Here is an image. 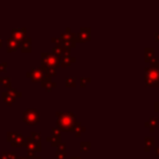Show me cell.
I'll list each match as a JSON object with an SVG mask.
<instances>
[{
  "label": "cell",
  "instance_id": "obj_1",
  "mask_svg": "<svg viewBox=\"0 0 159 159\" xmlns=\"http://www.w3.org/2000/svg\"><path fill=\"white\" fill-rule=\"evenodd\" d=\"M154 142H155V138L154 137H146L145 138V149H146V152H149V149L154 146V144H155Z\"/></svg>",
  "mask_w": 159,
  "mask_h": 159
},
{
  "label": "cell",
  "instance_id": "obj_2",
  "mask_svg": "<svg viewBox=\"0 0 159 159\" xmlns=\"http://www.w3.org/2000/svg\"><path fill=\"white\" fill-rule=\"evenodd\" d=\"M149 123L152 124V127H158L159 125V122H158V119H156V118H152L151 120H149Z\"/></svg>",
  "mask_w": 159,
  "mask_h": 159
},
{
  "label": "cell",
  "instance_id": "obj_3",
  "mask_svg": "<svg viewBox=\"0 0 159 159\" xmlns=\"http://www.w3.org/2000/svg\"><path fill=\"white\" fill-rule=\"evenodd\" d=\"M89 148H90V144H88V143H86V144H84V143H82V144H81V149H82V151L87 152V151H89Z\"/></svg>",
  "mask_w": 159,
  "mask_h": 159
},
{
  "label": "cell",
  "instance_id": "obj_4",
  "mask_svg": "<svg viewBox=\"0 0 159 159\" xmlns=\"http://www.w3.org/2000/svg\"><path fill=\"white\" fill-rule=\"evenodd\" d=\"M155 151H156V156H158V157H159V146L156 147Z\"/></svg>",
  "mask_w": 159,
  "mask_h": 159
},
{
  "label": "cell",
  "instance_id": "obj_5",
  "mask_svg": "<svg viewBox=\"0 0 159 159\" xmlns=\"http://www.w3.org/2000/svg\"><path fill=\"white\" fill-rule=\"evenodd\" d=\"M156 38H157V42H158V45H159V33L157 35H156Z\"/></svg>",
  "mask_w": 159,
  "mask_h": 159
},
{
  "label": "cell",
  "instance_id": "obj_6",
  "mask_svg": "<svg viewBox=\"0 0 159 159\" xmlns=\"http://www.w3.org/2000/svg\"><path fill=\"white\" fill-rule=\"evenodd\" d=\"M71 159H80V158H79V157H73Z\"/></svg>",
  "mask_w": 159,
  "mask_h": 159
}]
</instances>
